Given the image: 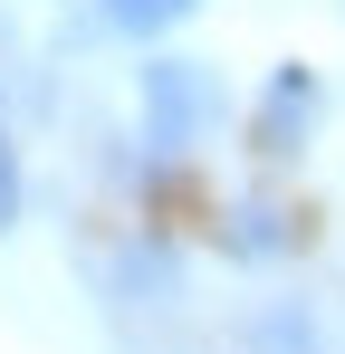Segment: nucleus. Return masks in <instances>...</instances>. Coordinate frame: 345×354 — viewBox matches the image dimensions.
Segmentation results:
<instances>
[{"label":"nucleus","mask_w":345,"mask_h":354,"mask_svg":"<svg viewBox=\"0 0 345 354\" xmlns=\"http://www.w3.org/2000/svg\"><path fill=\"white\" fill-rule=\"evenodd\" d=\"M182 288H192V268H182V249L172 239H115L106 259H96V297H106L115 316H172L182 306Z\"/></svg>","instance_id":"f03ea898"},{"label":"nucleus","mask_w":345,"mask_h":354,"mask_svg":"<svg viewBox=\"0 0 345 354\" xmlns=\"http://www.w3.org/2000/svg\"><path fill=\"white\" fill-rule=\"evenodd\" d=\"M221 239H230V259H278V249H288V211H278V201H240Z\"/></svg>","instance_id":"39448f33"},{"label":"nucleus","mask_w":345,"mask_h":354,"mask_svg":"<svg viewBox=\"0 0 345 354\" xmlns=\"http://www.w3.org/2000/svg\"><path fill=\"white\" fill-rule=\"evenodd\" d=\"M19 201H29V182H19V144L0 124V230H19Z\"/></svg>","instance_id":"0eeeda50"},{"label":"nucleus","mask_w":345,"mask_h":354,"mask_svg":"<svg viewBox=\"0 0 345 354\" xmlns=\"http://www.w3.org/2000/svg\"><path fill=\"white\" fill-rule=\"evenodd\" d=\"M134 106H144V144L154 153H192L202 134H221L230 86L211 58H144L134 67Z\"/></svg>","instance_id":"f257e3e1"},{"label":"nucleus","mask_w":345,"mask_h":354,"mask_svg":"<svg viewBox=\"0 0 345 354\" xmlns=\"http://www.w3.org/2000/svg\"><path fill=\"white\" fill-rule=\"evenodd\" d=\"M317 115H326V86H317L307 67H278V77H269V96H259V153H269V163L307 153Z\"/></svg>","instance_id":"7ed1b4c3"},{"label":"nucleus","mask_w":345,"mask_h":354,"mask_svg":"<svg viewBox=\"0 0 345 354\" xmlns=\"http://www.w3.org/2000/svg\"><path fill=\"white\" fill-rule=\"evenodd\" d=\"M249 354H317V316L307 306H259L249 316Z\"/></svg>","instance_id":"423d86ee"},{"label":"nucleus","mask_w":345,"mask_h":354,"mask_svg":"<svg viewBox=\"0 0 345 354\" xmlns=\"http://www.w3.org/2000/svg\"><path fill=\"white\" fill-rule=\"evenodd\" d=\"M202 0H96L87 10V29H115V39H163V29H182Z\"/></svg>","instance_id":"20e7f679"}]
</instances>
